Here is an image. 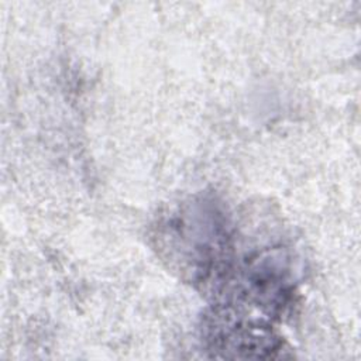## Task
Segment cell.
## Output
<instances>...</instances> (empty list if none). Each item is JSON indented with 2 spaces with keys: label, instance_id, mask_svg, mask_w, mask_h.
<instances>
[{
  "label": "cell",
  "instance_id": "obj_1",
  "mask_svg": "<svg viewBox=\"0 0 361 361\" xmlns=\"http://www.w3.org/2000/svg\"><path fill=\"white\" fill-rule=\"evenodd\" d=\"M209 340L213 351L226 358H268L281 347L272 330L259 323H217Z\"/></svg>",
  "mask_w": 361,
  "mask_h": 361
}]
</instances>
